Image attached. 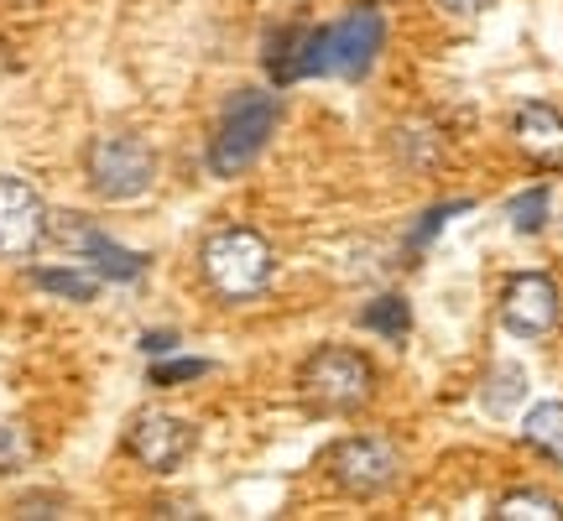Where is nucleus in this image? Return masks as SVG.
Returning a JSON list of instances; mask_svg holds the SVG:
<instances>
[{
  "instance_id": "20e7f679",
  "label": "nucleus",
  "mask_w": 563,
  "mask_h": 521,
  "mask_svg": "<svg viewBox=\"0 0 563 521\" xmlns=\"http://www.w3.org/2000/svg\"><path fill=\"white\" fill-rule=\"evenodd\" d=\"M298 386L319 412H361L365 401L376 397V370H371V361H365L361 350L323 344V350H313L302 361Z\"/></svg>"
},
{
  "instance_id": "0eeeda50",
  "label": "nucleus",
  "mask_w": 563,
  "mask_h": 521,
  "mask_svg": "<svg viewBox=\"0 0 563 521\" xmlns=\"http://www.w3.org/2000/svg\"><path fill=\"white\" fill-rule=\"evenodd\" d=\"M559 319H563V292L548 271H522V277L506 281V292H501L506 334H517V340H543V334L559 329Z\"/></svg>"
},
{
  "instance_id": "7ed1b4c3",
  "label": "nucleus",
  "mask_w": 563,
  "mask_h": 521,
  "mask_svg": "<svg viewBox=\"0 0 563 521\" xmlns=\"http://www.w3.org/2000/svg\"><path fill=\"white\" fill-rule=\"evenodd\" d=\"M84 178L104 203H136L157 188V152L131 131H110L95 136L84 152Z\"/></svg>"
},
{
  "instance_id": "9d476101",
  "label": "nucleus",
  "mask_w": 563,
  "mask_h": 521,
  "mask_svg": "<svg viewBox=\"0 0 563 521\" xmlns=\"http://www.w3.org/2000/svg\"><path fill=\"white\" fill-rule=\"evenodd\" d=\"M47 235H58L63 245H74L79 256L95 260V271H100L104 281H136L141 271H146V256L115 245L104 230H95V224L84 220V214H47Z\"/></svg>"
},
{
  "instance_id": "1a4fd4ad",
  "label": "nucleus",
  "mask_w": 563,
  "mask_h": 521,
  "mask_svg": "<svg viewBox=\"0 0 563 521\" xmlns=\"http://www.w3.org/2000/svg\"><path fill=\"white\" fill-rule=\"evenodd\" d=\"M47 241V203L26 178L0 173V256H32Z\"/></svg>"
},
{
  "instance_id": "b1692460",
  "label": "nucleus",
  "mask_w": 563,
  "mask_h": 521,
  "mask_svg": "<svg viewBox=\"0 0 563 521\" xmlns=\"http://www.w3.org/2000/svg\"><path fill=\"white\" fill-rule=\"evenodd\" d=\"M141 350L146 355H167V350H178V334H141Z\"/></svg>"
},
{
  "instance_id": "9b49d317",
  "label": "nucleus",
  "mask_w": 563,
  "mask_h": 521,
  "mask_svg": "<svg viewBox=\"0 0 563 521\" xmlns=\"http://www.w3.org/2000/svg\"><path fill=\"white\" fill-rule=\"evenodd\" d=\"M319 47H323L319 26H282L277 37L266 42V79L277 89L313 79L319 74Z\"/></svg>"
},
{
  "instance_id": "a211bd4d",
  "label": "nucleus",
  "mask_w": 563,
  "mask_h": 521,
  "mask_svg": "<svg viewBox=\"0 0 563 521\" xmlns=\"http://www.w3.org/2000/svg\"><path fill=\"white\" fill-rule=\"evenodd\" d=\"M511 230L517 235H538L548 224V188H532V193H522V199H511Z\"/></svg>"
},
{
  "instance_id": "39448f33",
  "label": "nucleus",
  "mask_w": 563,
  "mask_h": 521,
  "mask_svg": "<svg viewBox=\"0 0 563 521\" xmlns=\"http://www.w3.org/2000/svg\"><path fill=\"white\" fill-rule=\"evenodd\" d=\"M386 47V16L376 5H350L334 26H323L319 74L323 79H365Z\"/></svg>"
},
{
  "instance_id": "4468645a",
  "label": "nucleus",
  "mask_w": 563,
  "mask_h": 521,
  "mask_svg": "<svg viewBox=\"0 0 563 521\" xmlns=\"http://www.w3.org/2000/svg\"><path fill=\"white\" fill-rule=\"evenodd\" d=\"M100 271H79V266H37L32 271V287L53 292V298H68V302H95L100 298Z\"/></svg>"
},
{
  "instance_id": "f3484780",
  "label": "nucleus",
  "mask_w": 563,
  "mask_h": 521,
  "mask_svg": "<svg viewBox=\"0 0 563 521\" xmlns=\"http://www.w3.org/2000/svg\"><path fill=\"white\" fill-rule=\"evenodd\" d=\"M522 397H527V370L522 365H496V370L485 376V412L506 418Z\"/></svg>"
},
{
  "instance_id": "dca6fc26",
  "label": "nucleus",
  "mask_w": 563,
  "mask_h": 521,
  "mask_svg": "<svg viewBox=\"0 0 563 521\" xmlns=\"http://www.w3.org/2000/svg\"><path fill=\"white\" fill-rule=\"evenodd\" d=\"M361 329H371V334H382V340H391V344H402L407 329H412V308H407V298L386 292V298H376L361 313Z\"/></svg>"
},
{
  "instance_id": "4be33fe9",
  "label": "nucleus",
  "mask_w": 563,
  "mask_h": 521,
  "mask_svg": "<svg viewBox=\"0 0 563 521\" xmlns=\"http://www.w3.org/2000/svg\"><path fill=\"white\" fill-rule=\"evenodd\" d=\"M433 5H439L443 16H454V21H475L490 0H433Z\"/></svg>"
},
{
  "instance_id": "423d86ee",
  "label": "nucleus",
  "mask_w": 563,
  "mask_h": 521,
  "mask_svg": "<svg viewBox=\"0 0 563 521\" xmlns=\"http://www.w3.org/2000/svg\"><path fill=\"white\" fill-rule=\"evenodd\" d=\"M323 469H329V485H334L340 496H350V501H376V496H386V490L397 485L402 454H397V443H386V439H344L329 448Z\"/></svg>"
},
{
  "instance_id": "2eb2a0df",
  "label": "nucleus",
  "mask_w": 563,
  "mask_h": 521,
  "mask_svg": "<svg viewBox=\"0 0 563 521\" xmlns=\"http://www.w3.org/2000/svg\"><path fill=\"white\" fill-rule=\"evenodd\" d=\"M496 521H563V501L548 490H506L496 511Z\"/></svg>"
},
{
  "instance_id": "f8f14e48",
  "label": "nucleus",
  "mask_w": 563,
  "mask_h": 521,
  "mask_svg": "<svg viewBox=\"0 0 563 521\" xmlns=\"http://www.w3.org/2000/svg\"><path fill=\"white\" fill-rule=\"evenodd\" d=\"M511 136H517V146H522L532 162L553 167V162H563V110H553V104H543V100L522 104L517 121H511Z\"/></svg>"
},
{
  "instance_id": "aec40b11",
  "label": "nucleus",
  "mask_w": 563,
  "mask_h": 521,
  "mask_svg": "<svg viewBox=\"0 0 563 521\" xmlns=\"http://www.w3.org/2000/svg\"><path fill=\"white\" fill-rule=\"evenodd\" d=\"M209 376V361H167V365H152V386H183V381H199Z\"/></svg>"
},
{
  "instance_id": "f257e3e1",
  "label": "nucleus",
  "mask_w": 563,
  "mask_h": 521,
  "mask_svg": "<svg viewBox=\"0 0 563 521\" xmlns=\"http://www.w3.org/2000/svg\"><path fill=\"white\" fill-rule=\"evenodd\" d=\"M199 271L224 302H245V298H262L266 287H272L277 256H272L266 235L245 230V224H224V230H214L203 241Z\"/></svg>"
},
{
  "instance_id": "6ab92c4d",
  "label": "nucleus",
  "mask_w": 563,
  "mask_h": 521,
  "mask_svg": "<svg viewBox=\"0 0 563 521\" xmlns=\"http://www.w3.org/2000/svg\"><path fill=\"white\" fill-rule=\"evenodd\" d=\"M26 459H32V439L21 433L16 422H0V475L21 469Z\"/></svg>"
},
{
  "instance_id": "ddd939ff",
  "label": "nucleus",
  "mask_w": 563,
  "mask_h": 521,
  "mask_svg": "<svg viewBox=\"0 0 563 521\" xmlns=\"http://www.w3.org/2000/svg\"><path fill=\"white\" fill-rule=\"evenodd\" d=\"M522 439L532 454H543L548 464H563V401H538L522 418Z\"/></svg>"
},
{
  "instance_id": "f03ea898",
  "label": "nucleus",
  "mask_w": 563,
  "mask_h": 521,
  "mask_svg": "<svg viewBox=\"0 0 563 521\" xmlns=\"http://www.w3.org/2000/svg\"><path fill=\"white\" fill-rule=\"evenodd\" d=\"M277 121H282V100L272 89H235L220 125H214V141H209V173L214 178L245 173L266 152V141L277 136Z\"/></svg>"
},
{
  "instance_id": "412c9836",
  "label": "nucleus",
  "mask_w": 563,
  "mask_h": 521,
  "mask_svg": "<svg viewBox=\"0 0 563 521\" xmlns=\"http://www.w3.org/2000/svg\"><path fill=\"white\" fill-rule=\"evenodd\" d=\"M464 209H470V199H454V203H439V209H428V214H422V224H418V235H412V245H428L433 241V235H439L443 224L454 220V214H464Z\"/></svg>"
},
{
  "instance_id": "5701e85b",
  "label": "nucleus",
  "mask_w": 563,
  "mask_h": 521,
  "mask_svg": "<svg viewBox=\"0 0 563 521\" xmlns=\"http://www.w3.org/2000/svg\"><path fill=\"white\" fill-rule=\"evenodd\" d=\"M21 517H63V501H47V496H32V501H21Z\"/></svg>"
},
{
  "instance_id": "6e6552de",
  "label": "nucleus",
  "mask_w": 563,
  "mask_h": 521,
  "mask_svg": "<svg viewBox=\"0 0 563 521\" xmlns=\"http://www.w3.org/2000/svg\"><path fill=\"white\" fill-rule=\"evenodd\" d=\"M194 422L173 418V412H136L131 428H125V448H131V459L141 469H152V475H173L188 454H194Z\"/></svg>"
}]
</instances>
